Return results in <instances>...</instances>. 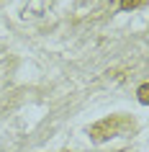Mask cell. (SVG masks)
<instances>
[{
	"mask_svg": "<svg viewBox=\"0 0 149 152\" xmlns=\"http://www.w3.org/2000/svg\"><path fill=\"white\" fill-rule=\"evenodd\" d=\"M136 96H139V103H144V106L149 103V83H141V85H139V93H136Z\"/></svg>",
	"mask_w": 149,
	"mask_h": 152,
	"instance_id": "2",
	"label": "cell"
},
{
	"mask_svg": "<svg viewBox=\"0 0 149 152\" xmlns=\"http://www.w3.org/2000/svg\"><path fill=\"white\" fill-rule=\"evenodd\" d=\"M134 129V119L131 116H124V113H116V116H108V119L95 121L93 126H87V134L93 142H105V139H113V137H121L126 132Z\"/></svg>",
	"mask_w": 149,
	"mask_h": 152,
	"instance_id": "1",
	"label": "cell"
},
{
	"mask_svg": "<svg viewBox=\"0 0 149 152\" xmlns=\"http://www.w3.org/2000/svg\"><path fill=\"white\" fill-rule=\"evenodd\" d=\"M141 3H144V0H121L118 8H121V10H134V8H139Z\"/></svg>",
	"mask_w": 149,
	"mask_h": 152,
	"instance_id": "3",
	"label": "cell"
}]
</instances>
